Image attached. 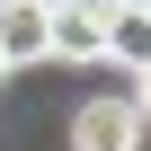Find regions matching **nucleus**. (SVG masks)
I'll use <instances>...</instances> for the list:
<instances>
[{
  "label": "nucleus",
  "mask_w": 151,
  "mask_h": 151,
  "mask_svg": "<svg viewBox=\"0 0 151 151\" xmlns=\"http://www.w3.org/2000/svg\"><path fill=\"white\" fill-rule=\"evenodd\" d=\"M71 151H142V107L133 98H89L71 116Z\"/></svg>",
  "instance_id": "nucleus-1"
},
{
  "label": "nucleus",
  "mask_w": 151,
  "mask_h": 151,
  "mask_svg": "<svg viewBox=\"0 0 151 151\" xmlns=\"http://www.w3.org/2000/svg\"><path fill=\"white\" fill-rule=\"evenodd\" d=\"M45 53L53 62H98L107 53V0H62L53 27H45Z\"/></svg>",
  "instance_id": "nucleus-2"
},
{
  "label": "nucleus",
  "mask_w": 151,
  "mask_h": 151,
  "mask_svg": "<svg viewBox=\"0 0 151 151\" xmlns=\"http://www.w3.org/2000/svg\"><path fill=\"white\" fill-rule=\"evenodd\" d=\"M98 62H124V71L151 62V0H107V53Z\"/></svg>",
  "instance_id": "nucleus-3"
},
{
  "label": "nucleus",
  "mask_w": 151,
  "mask_h": 151,
  "mask_svg": "<svg viewBox=\"0 0 151 151\" xmlns=\"http://www.w3.org/2000/svg\"><path fill=\"white\" fill-rule=\"evenodd\" d=\"M45 27H53L45 0H0V53H9V71L18 62H45Z\"/></svg>",
  "instance_id": "nucleus-4"
},
{
  "label": "nucleus",
  "mask_w": 151,
  "mask_h": 151,
  "mask_svg": "<svg viewBox=\"0 0 151 151\" xmlns=\"http://www.w3.org/2000/svg\"><path fill=\"white\" fill-rule=\"evenodd\" d=\"M133 107H142V124H151V62L133 71Z\"/></svg>",
  "instance_id": "nucleus-5"
},
{
  "label": "nucleus",
  "mask_w": 151,
  "mask_h": 151,
  "mask_svg": "<svg viewBox=\"0 0 151 151\" xmlns=\"http://www.w3.org/2000/svg\"><path fill=\"white\" fill-rule=\"evenodd\" d=\"M0 80H9V53H0Z\"/></svg>",
  "instance_id": "nucleus-6"
},
{
  "label": "nucleus",
  "mask_w": 151,
  "mask_h": 151,
  "mask_svg": "<svg viewBox=\"0 0 151 151\" xmlns=\"http://www.w3.org/2000/svg\"><path fill=\"white\" fill-rule=\"evenodd\" d=\"M45 9H62V0H45Z\"/></svg>",
  "instance_id": "nucleus-7"
}]
</instances>
